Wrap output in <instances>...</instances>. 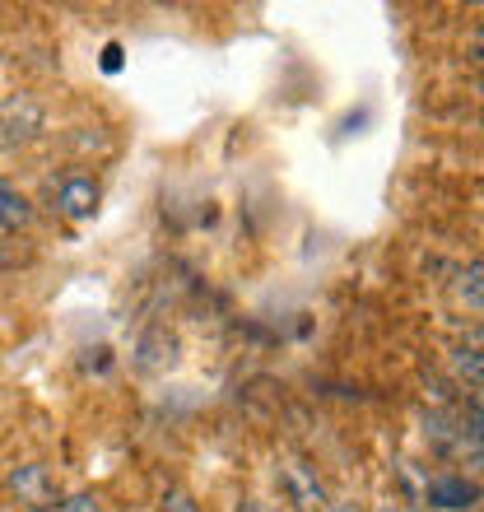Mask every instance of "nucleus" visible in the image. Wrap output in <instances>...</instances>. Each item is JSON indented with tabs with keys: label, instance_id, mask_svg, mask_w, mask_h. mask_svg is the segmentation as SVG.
I'll return each instance as SVG.
<instances>
[{
	"label": "nucleus",
	"instance_id": "9",
	"mask_svg": "<svg viewBox=\"0 0 484 512\" xmlns=\"http://www.w3.org/2000/svg\"><path fill=\"white\" fill-rule=\"evenodd\" d=\"M461 280H466V284H461V294L471 298V308L480 312V261H471V270H466Z\"/></svg>",
	"mask_w": 484,
	"mask_h": 512
},
{
	"label": "nucleus",
	"instance_id": "2",
	"mask_svg": "<svg viewBox=\"0 0 484 512\" xmlns=\"http://www.w3.org/2000/svg\"><path fill=\"white\" fill-rule=\"evenodd\" d=\"M42 131V108L33 98L14 94L0 103V149H19Z\"/></svg>",
	"mask_w": 484,
	"mask_h": 512
},
{
	"label": "nucleus",
	"instance_id": "8",
	"mask_svg": "<svg viewBox=\"0 0 484 512\" xmlns=\"http://www.w3.org/2000/svg\"><path fill=\"white\" fill-rule=\"evenodd\" d=\"M61 512H108V508L94 494H70V499H61Z\"/></svg>",
	"mask_w": 484,
	"mask_h": 512
},
{
	"label": "nucleus",
	"instance_id": "4",
	"mask_svg": "<svg viewBox=\"0 0 484 512\" xmlns=\"http://www.w3.org/2000/svg\"><path fill=\"white\" fill-rule=\"evenodd\" d=\"M56 210L66 219H89L98 210V182L94 177H84V173H70L56 182Z\"/></svg>",
	"mask_w": 484,
	"mask_h": 512
},
{
	"label": "nucleus",
	"instance_id": "5",
	"mask_svg": "<svg viewBox=\"0 0 484 512\" xmlns=\"http://www.w3.org/2000/svg\"><path fill=\"white\" fill-rule=\"evenodd\" d=\"M33 224V205L19 196V191L0 177V229L5 233H19V229H28Z\"/></svg>",
	"mask_w": 484,
	"mask_h": 512
},
{
	"label": "nucleus",
	"instance_id": "10",
	"mask_svg": "<svg viewBox=\"0 0 484 512\" xmlns=\"http://www.w3.org/2000/svg\"><path fill=\"white\" fill-rule=\"evenodd\" d=\"M336 512H363V508H354V503H336Z\"/></svg>",
	"mask_w": 484,
	"mask_h": 512
},
{
	"label": "nucleus",
	"instance_id": "3",
	"mask_svg": "<svg viewBox=\"0 0 484 512\" xmlns=\"http://www.w3.org/2000/svg\"><path fill=\"white\" fill-rule=\"evenodd\" d=\"M424 499H429V508H438V512H466L480 503V485L466 480V475H438V480H429Z\"/></svg>",
	"mask_w": 484,
	"mask_h": 512
},
{
	"label": "nucleus",
	"instance_id": "6",
	"mask_svg": "<svg viewBox=\"0 0 484 512\" xmlns=\"http://www.w3.org/2000/svg\"><path fill=\"white\" fill-rule=\"evenodd\" d=\"M284 480H289V494H294L298 508H322L326 494H322V485L303 471V461H289V466H284Z\"/></svg>",
	"mask_w": 484,
	"mask_h": 512
},
{
	"label": "nucleus",
	"instance_id": "7",
	"mask_svg": "<svg viewBox=\"0 0 484 512\" xmlns=\"http://www.w3.org/2000/svg\"><path fill=\"white\" fill-rule=\"evenodd\" d=\"M163 512H201V508H196V499H191L187 489H168L163 494Z\"/></svg>",
	"mask_w": 484,
	"mask_h": 512
},
{
	"label": "nucleus",
	"instance_id": "1",
	"mask_svg": "<svg viewBox=\"0 0 484 512\" xmlns=\"http://www.w3.org/2000/svg\"><path fill=\"white\" fill-rule=\"evenodd\" d=\"M10 494L24 503L28 512H56V508H61V499H66V494L56 489L52 471H47V466H38V461L14 466V471H10Z\"/></svg>",
	"mask_w": 484,
	"mask_h": 512
}]
</instances>
